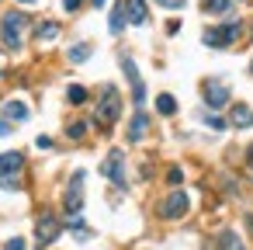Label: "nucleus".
Returning <instances> with one entry per match:
<instances>
[{"label":"nucleus","instance_id":"f257e3e1","mask_svg":"<svg viewBox=\"0 0 253 250\" xmlns=\"http://www.w3.org/2000/svg\"><path fill=\"white\" fill-rule=\"evenodd\" d=\"M25 28H28V14L21 11H7L4 18H0V46L18 52L21 42H25Z\"/></svg>","mask_w":253,"mask_h":250},{"label":"nucleus","instance_id":"f03ea898","mask_svg":"<svg viewBox=\"0 0 253 250\" xmlns=\"http://www.w3.org/2000/svg\"><path fill=\"white\" fill-rule=\"evenodd\" d=\"M118 115H122V94L115 87H104V94L97 98V122L104 129H111L118 122Z\"/></svg>","mask_w":253,"mask_h":250},{"label":"nucleus","instance_id":"7ed1b4c3","mask_svg":"<svg viewBox=\"0 0 253 250\" xmlns=\"http://www.w3.org/2000/svg\"><path fill=\"white\" fill-rule=\"evenodd\" d=\"M63 208H66V219L80 215V208H84V170H77L70 177V188L63 195Z\"/></svg>","mask_w":253,"mask_h":250},{"label":"nucleus","instance_id":"20e7f679","mask_svg":"<svg viewBox=\"0 0 253 250\" xmlns=\"http://www.w3.org/2000/svg\"><path fill=\"white\" fill-rule=\"evenodd\" d=\"M236 39H239V21H225V25L205 32V46H211V49H225V46H232Z\"/></svg>","mask_w":253,"mask_h":250},{"label":"nucleus","instance_id":"39448f33","mask_svg":"<svg viewBox=\"0 0 253 250\" xmlns=\"http://www.w3.org/2000/svg\"><path fill=\"white\" fill-rule=\"evenodd\" d=\"M201 94H205V104H208L211 111H218V108H225V104H229V84H225V80H218V77L205 80V84H201Z\"/></svg>","mask_w":253,"mask_h":250},{"label":"nucleus","instance_id":"423d86ee","mask_svg":"<svg viewBox=\"0 0 253 250\" xmlns=\"http://www.w3.org/2000/svg\"><path fill=\"white\" fill-rule=\"evenodd\" d=\"M59 233H63L59 219H56L52 212H42V215H39V222H35V243H39V247H49Z\"/></svg>","mask_w":253,"mask_h":250},{"label":"nucleus","instance_id":"0eeeda50","mask_svg":"<svg viewBox=\"0 0 253 250\" xmlns=\"http://www.w3.org/2000/svg\"><path fill=\"white\" fill-rule=\"evenodd\" d=\"M101 174H104L111 184L125 188V153H122V150H111V153H108V160L101 163Z\"/></svg>","mask_w":253,"mask_h":250},{"label":"nucleus","instance_id":"6e6552de","mask_svg":"<svg viewBox=\"0 0 253 250\" xmlns=\"http://www.w3.org/2000/svg\"><path fill=\"white\" fill-rule=\"evenodd\" d=\"M187 195L184 191H173V195H167L163 198V205H160V215L163 219H180V215H187Z\"/></svg>","mask_w":253,"mask_h":250},{"label":"nucleus","instance_id":"1a4fd4ad","mask_svg":"<svg viewBox=\"0 0 253 250\" xmlns=\"http://www.w3.org/2000/svg\"><path fill=\"white\" fill-rule=\"evenodd\" d=\"M122 66H125V77H128V84H132V101L142 108V101H146V84H142V77H139V70H135V63L125 56L122 59Z\"/></svg>","mask_w":253,"mask_h":250},{"label":"nucleus","instance_id":"9d476101","mask_svg":"<svg viewBox=\"0 0 253 250\" xmlns=\"http://www.w3.org/2000/svg\"><path fill=\"white\" fill-rule=\"evenodd\" d=\"M122 7H125V21H128V25H146V21H149L146 0H122Z\"/></svg>","mask_w":253,"mask_h":250},{"label":"nucleus","instance_id":"9b49d317","mask_svg":"<svg viewBox=\"0 0 253 250\" xmlns=\"http://www.w3.org/2000/svg\"><path fill=\"white\" fill-rule=\"evenodd\" d=\"M229 125H236V129H250V125H253V108L243 104V101H236V104L229 108Z\"/></svg>","mask_w":253,"mask_h":250},{"label":"nucleus","instance_id":"f8f14e48","mask_svg":"<svg viewBox=\"0 0 253 250\" xmlns=\"http://www.w3.org/2000/svg\"><path fill=\"white\" fill-rule=\"evenodd\" d=\"M146 129H149V115L139 108V111L132 115V122H128V139H132V143H139V139L146 136Z\"/></svg>","mask_w":253,"mask_h":250},{"label":"nucleus","instance_id":"ddd939ff","mask_svg":"<svg viewBox=\"0 0 253 250\" xmlns=\"http://www.w3.org/2000/svg\"><path fill=\"white\" fill-rule=\"evenodd\" d=\"M25 167V153L11 150V153H0V174H18Z\"/></svg>","mask_w":253,"mask_h":250},{"label":"nucleus","instance_id":"4468645a","mask_svg":"<svg viewBox=\"0 0 253 250\" xmlns=\"http://www.w3.org/2000/svg\"><path fill=\"white\" fill-rule=\"evenodd\" d=\"M4 118H14V122H25L28 118V104H21V101H4Z\"/></svg>","mask_w":253,"mask_h":250},{"label":"nucleus","instance_id":"2eb2a0df","mask_svg":"<svg viewBox=\"0 0 253 250\" xmlns=\"http://www.w3.org/2000/svg\"><path fill=\"white\" fill-rule=\"evenodd\" d=\"M56 35H59V25H56V21H42V25L35 28V39H39V42H52Z\"/></svg>","mask_w":253,"mask_h":250},{"label":"nucleus","instance_id":"dca6fc26","mask_svg":"<svg viewBox=\"0 0 253 250\" xmlns=\"http://www.w3.org/2000/svg\"><path fill=\"white\" fill-rule=\"evenodd\" d=\"M205 14H229V7H232V0H205Z\"/></svg>","mask_w":253,"mask_h":250},{"label":"nucleus","instance_id":"f3484780","mask_svg":"<svg viewBox=\"0 0 253 250\" xmlns=\"http://www.w3.org/2000/svg\"><path fill=\"white\" fill-rule=\"evenodd\" d=\"M108 28H111V35H118V32L125 28V7H122V4L111 11V18H108Z\"/></svg>","mask_w":253,"mask_h":250},{"label":"nucleus","instance_id":"a211bd4d","mask_svg":"<svg viewBox=\"0 0 253 250\" xmlns=\"http://www.w3.org/2000/svg\"><path fill=\"white\" fill-rule=\"evenodd\" d=\"M156 111H160V115H173V111H177L173 94H160V98H156Z\"/></svg>","mask_w":253,"mask_h":250},{"label":"nucleus","instance_id":"6ab92c4d","mask_svg":"<svg viewBox=\"0 0 253 250\" xmlns=\"http://www.w3.org/2000/svg\"><path fill=\"white\" fill-rule=\"evenodd\" d=\"M218 250H243V240L236 233H222L218 236Z\"/></svg>","mask_w":253,"mask_h":250},{"label":"nucleus","instance_id":"aec40b11","mask_svg":"<svg viewBox=\"0 0 253 250\" xmlns=\"http://www.w3.org/2000/svg\"><path fill=\"white\" fill-rule=\"evenodd\" d=\"M66 98H70V104H87V87L73 84V87L66 91Z\"/></svg>","mask_w":253,"mask_h":250},{"label":"nucleus","instance_id":"412c9836","mask_svg":"<svg viewBox=\"0 0 253 250\" xmlns=\"http://www.w3.org/2000/svg\"><path fill=\"white\" fill-rule=\"evenodd\" d=\"M87 56H90V46H87V42H80V46L70 49V63H84Z\"/></svg>","mask_w":253,"mask_h":250},{"label":"nucleus","instance_id":"4be33fe9","mask_svg":"<svg viewBox=\"0 0 253 250\" xmlns=\"http://www.w3.org/2000/svg\"><path fill=\"white\" fill-rule=\"evenodd\" d=\"M0 188H4V191H18L21 188V177L18 174H0Z\"/></svg>","mask_w":253,"mask_h":250},{"label":"nucleus","instance_id":"5701e85b","mask_svg":"<svg viewBox=\"0 0 253 250\" xmlns=\"http://www.w3.org/2000/svg\"><path fill=\"white\" fill-rule=\"evenodd\" d=\"M66 136H70V139H84V136H87V122H70V125H66Z\"/></svg>","mask_w":253,"mask_h":250},{"label":"nucleus","instance_id":"b1692460","mask_svg":"<svg viewBox=\"0 0 253 250\" xmlns=\"http://www.w3.org/2000/svg\"><path fill=\"white\" fill-rule=\"evenodd\" d=\"M180 181H184V170H180V167H170V170H167V184H173V188H177Z\"/></svg>","mask_w":253,"mask_h":250},{"label":"nucleus","instance_id":"393cba45","mask_svg":"<svg viewBox=\"0 0 253 250\" xmlns=\"http://www.w3.org/2000/svg\"><path fill=\"white\" fill-rule=\"evenodd\" d=\"M205 122H208V129H215V132H222V129H225V122H222L218 115H208Z\"/></svg>","mask_w":253,"mask_h":250},{"label":"nucleus","instance_id":"a878e982","mask_svg":"<svg viewBox=\"0 0 253 250\" xmlns=\"http://www.w3.org/2000/svg\"><path fill=\"white\" fill-rule=\"evenodd\" d=\"M4 250H25V240H21V236H11V240L4 243Z\"/></svg>","mask_w":253,"mask_h":250},{"label":"nucleus","instance_id":"bb28decb","mask_svg":"<svg viewBox=\"0 0 253 250\" xmlns=\"http://www.w3.org/2000/svg\"><path fill=\"white\" fill-rule=\"evenodd\" d=\"M160 7H170V11H177V7H184V0H156Z\"/></svg>","mask_w":253,"mask_h":250},{"label":"nucleus","instance_id":"cd10ccee","mask_svg":"<svg viewBox=\"0 0 253 250\" xmlns=\"http://www.w3.org/2000/svg\"><path fill=\"white\" fill-rule=\"evenodd\" d=\"M35 146H39V150H49V146H52V139H49V136H39V139H35Z\"/></svg>","mask_w":253,"mask_h":250},{"label":"nucleus","instance_id":"c85d7f7f","mask_svg":"<svg viewBox=\"0 0 253 250\" xmlns=\"http://www.w3.org/2000/svg\"><path fill=\"white\" fill-rule=\"evenodd\" d=\"M80 4H84V0H63V7H66V11H80Z\"/></svg>","mask_w":253,"mask_h":250},{"label":"nucleus","instance_id":"c756f323","mask_svg":"<svg viewBox=\"0 0 253 250\" xmlns=\"http://www.w3.org/2000/svg\"><path fill=\"white\" fill-rule=\"evenodd\" d=\"M11 132V125H7V118H0V136H7Z\"/></svg>","mask_w":253,"mask_h":250},{"label":"nucleus","instance_id":"7c9ffc66","mask_svg":"<svg viewBox=\"0 0 253 250\" xmlns=\"http://www.w3.org/2000/svg\"><path fill=\"white\" fill-rule=\"evenodd\" d=\"M246 160H250V167H253V146H250V150H246Z\"/></svg>","mask_w":253,"mask_h":250},{"label":"nucleus","instance_id":"2f4dec72","mask_svg":"<svg viewBox=\"0 0 253 250\" xmlns=\"http://www.w3.org/2000/svg\"><path fill=\"white\" fill-rule=\"evenodd\" d=\"M246 226H250V233H253V215H250V219H246Z\"/></svg>","mask_w":253,"mask_h":250},{"label":"nucleus","instance_id":"473e14b6","mask_svg":"<svg viewBox=\"0 0 253 250\" xmlns=\"http://www.w3.org/2000/svg\"><path fill=\"white\" fill-rule=\"evenodd\" d=\"M18 4H35V0H18Z\"/></svg>","mask_w":253,"mask_h":250},{"label":"nucleus","instance_id":"72a5a7b5","mask_svg":"<svg viewBox=\"0 0 253 250\" xmlns=\"http://www.w3.org/2000/svg\"><path fill=\"white\" fill-rule=\"evenodd\" d=\"M94 4H97V7H101V4H104V0H94Z\"/></svg>","mask_w":253,"mask_h":250},{"label":"nucleus","instance_id":"f704fd0d","mask_svg":"<svg viewBox=\"0 0 253 250\" xmlns=\"http://www.w3.org/2000/svg\"><path fill=\"white\" fill-rule=\"evenodd\" d=\"M250 73H253V63H250Z\"/></svg>","mask_w":253,"mask_h":250}]
</instances>
